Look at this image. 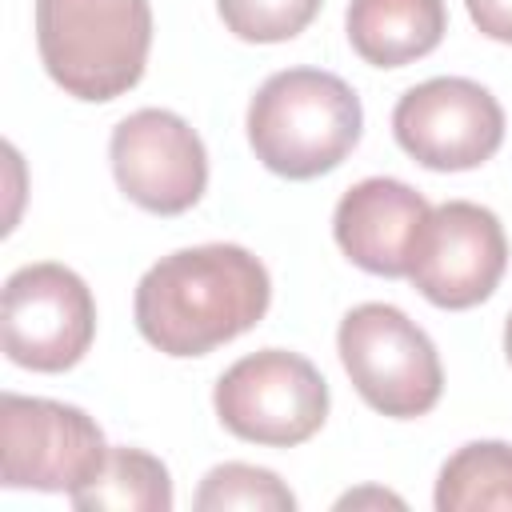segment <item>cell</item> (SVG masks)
I'll return each instance as SVG.
<instances>
[{"label": "cell", "mask_w": 512, "mask_h": 512, "mask_svg": "<svg viewBox=\"0 0 512 512\" xmlns=\"http://www.w3.org/2000/svg\"><path fill=\"white\" fill-rule=\"evenodd\" d=\"M268 300V268L248 248H180L140 276L136 328L164 356H204L256 328Z\"/></svg>", "instance_id": "6da1fadb"}, {"label": "cell", "mask_w": 512, "mask_h": 512, "mask_svg": "<svg viewBox=\"0 0 512 512\" xmlns=\"http://www.w3.org/2000/svg\"><path fill=\"white\" fill-rule=\"evenodd\" d=\"M360 96L332 72L284 68L248 104V144L256 160L288 180L332 172L360 140Z\"/></svg>", "instance_id": "7a4b0ae2"}, {"label": "cell", "mask_w": 512, "mask_h": 512, "mask_svg": "<svg viewBox=\"0 0 512 512\" xmlns=\"http://www.w3.org/2000/svg\"><path fill=\"white\" fill-rule=\"evenodd\" d=\"M36 48L76 100H116L140 84L152 48L148 0H36Z\"/></svg>", "instance_id": "3957f363"}, {"label": "cell", "mask_w": 512, "mask_h": 512, "mask_svg": "<svg viewBox=\"0 0 512 512\" xmlns=\"http://www.w3.org/2000/svg\"><path fill=\"white\" fill-rule=\"evenodd\" d=\"M340 364L368 408L412 420L436 408L444 372L428 332L392 304H356L336 332Z\"/></svg>", "instance_id": "277c9868"}, {"label": "cell", "mask_w": 512, "mask_h": 512, "mask_svg": "<svg viewBox=\"0 0 512 512\" xmlns=\"http://www.w3.org/2000/svg\"><path fill=\"white\" fill-rule=\"evenodd\" d=\"M220 424L264 448H292L320 432L328 416V384L312 368V360L264 348L236 360L212 392Z\"/></svg>", "instance_id": "5b68a950"}, {"label": "cell", "mask_w": 512, "mask_h": 512, "mask_svg": "<svg viewBox=\"0 0 512 512\" xmlns=\"http://www.w3.org/2000/svg\"><path fill=\"white\" fill-rule=\"evenodd\" d=\"M104 460V432L84 408L44 396H0V468L8 488L72 496Z\"/></svg>", "instance_id": "8992f818"}, {"label": "cell", "mask_w": 512, "mask_h": 512, "mask_svg": "<svg viewBox=\"0 0 512 512\" xmlns=\"http://www.w3.org/2000/svg\"><path fill=\"white\" fill-rule=\"evenodd\" d=\"M4 352L32 372H64L84 360L96 336V300L88 284L52 260L24 264L4 284Z\"/></svg>", "instance_id": "52a82bcc"}, {"label": "cell", "mask_w": 512, "mask_h": 512, "mask_svg": "<svg viewBox=\"0 0 512 512\" xmlns=\"http://www.w3.org/2000/svg\"><path fill=\"white\" fill-rule=\"evenodd\" d=\"M396 144L432 172L480 168L504 144V108L464 76H436L408 88L392 112Z\"/></svg>", "instance_id": "ba28073f"}, {"label": "cell", "mask_w": 512, "mask_h": 512, "mask_svg": "<svg viewBox=\"0 0 512 512\" xmlns=\"http://www.w3.org/2000/svg\"><path fill=\"white\" fill-rule=\"evenodd\" d=\"M508 268V240L496 212L472 200L432 208L408 252V280L436 308H472L488 300Z\"/></svg>", "instance_id": "9c48e42d"}, {"label": "cell", "mask_w": 512, "mask_h": 512, "mask_svg": "<svg viewBox=\"0 0 512 512\" xmlns=\"http://www.w3.org/2000/svg\"><path fill=\"white\" fill-rule=\"evenodd\" d=\"M112 172L120 192L156 216L188 212L208 188V152L188 120L140 108L112 128Z\"/></svg>", "instance_id": "30bf717a"}, {"label": "cell", "mask_w": 512, "mask_h": 512, "mask_svg": "<svg viewBox=\"0 0 512 512\" xmlns=\"http://www.w3.org/2000/svg\"><path fill=\"white\" fill-rule=\"evenodd\" d=\"M432 204L392 176H368L352 184L332 216L340 252L372 276H408V252Z\"/></svg>", "instance_id": "8fae6325"}, {"label": "cell", "mask_w": 512, "mask_h": 512, "mask_svg": "<svg viewBox=\"0 0 512 512\" xmlns=\"http://www.w3.org/2000/svg\"><path fill=\"white\" fill-rule=\"evenodd\" d=\"M448 28L444 0H352L348 40L360 60L400 68L428 56Z\"/></svg>", "instance_id": "7c38bea8"}, {"label": "cell", "mask_w": 512, "mask_h": 512, "mask_svg": "<svg viewBox=\"0 0 512 512\" xmlns=\"http://www.w3.org/2000/svg\"><path fill=\"white\" fill-rule=\"evenodd\" d=\"M80 512H168L172 480L168 468L140 448H108L100 472L68 496Z\"/></svg>", "instance_id": "4fadbf2b"}, {"label": "cell", "mask_w": 512, "mask_h": 512, "mask_svg": "<svg viewBox=\"0 0 512 512\" xmlns=\"http://www.w3.org/2000/svg\"><path fill=\"white\" fill-rule=\"evenodd\" d=\"M440 512H484L512 508V444L472 440L456 448L436 480Z\"/></svg>", "instance_id": "5bb4252c"}, {"label": "cell", "mask_w": 512, "mask_h": 512, "mask_svg": "<svg viewBox=\"0 0 512 512\" xmlns=\"http://www.w3.org/2000/svg\"><path fill=\"white\" fill-rule=\"evenodd\" d=\"M192 504L200 512H232V508L236 512H292L296 496L276 472L232 460V464H216L200 480Z\"/></svg>", "instance_id": "9a60e30c"}, {"label": "cell", "mask_w": 512, "mask_h": 512, "mask_svg": "<svg viewBox=\"0 0 512 512\" xmlns=\"http://www.w3.org/2000/svg\"><path fill=\"white\" fill-rule=\"evenodd\" d=\"M324 0H216L220 20L248 44H280L300 36Z\"/></svg>", "instance_id": "2e32d148"}, {"label": "cell", "mask_w": 512, "mask_h": 512, "mask_svg": "<svg viewBox=\"0 0 512 512\" xmlns=\"http://www.w3.org/2000/svg\"><path fill=\"white\" fill-rule=\"evenodd\" d=\"M472 24L500 44H512V0H464Z\"/></svg>", "instance_id": "e0dca14e"}, {"label": "cell", "mask_w": 512, "mask_h": 512, "mask_svg": "<svg viewBox=\"0 0 512 512\" xmlns=\"http://www.w3.org/2000/svg\"><path fill=\"white\" fill-rule=\"evenodd\" d=\"M364 500H372V504H396V508H400V500L388 496V492H348V496L340 500V508H348V504L356 508V504H364Z\"/></svg>", "instance_id": "ac0fdd59"}, {"label": "cell", "mask_w": 512, "mask_h": 512, "mask_svg": "<svg viewBox=\"0 0 512 512\" xmlns=\"http://www.w3.org/2000/svg\"><path fill=\"white\" fill-rule=\"evenodd\" d=\"M504 352H508V364H512V312H508V324H504Z\"/></svg>", "instance_id": "d6986e66"}]
</instances>
